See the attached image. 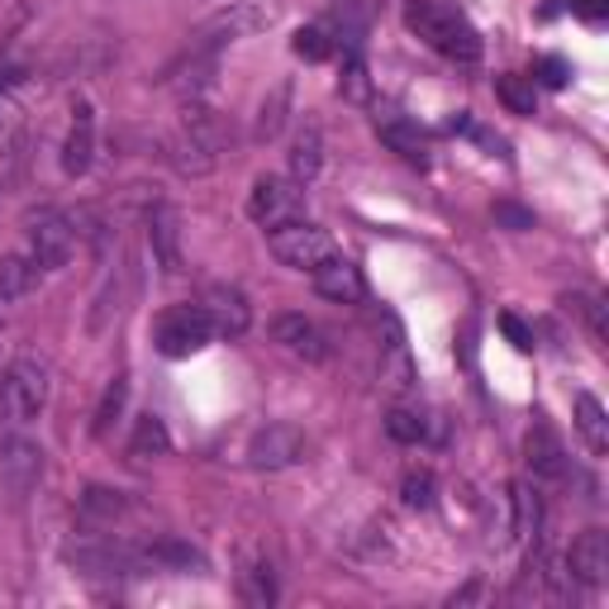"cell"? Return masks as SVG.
I'll use <instances>...</instances> for the list:
<instances>
[{
    "mask_svg": "<svg viewBox=\"0 0 609 609\" xmlns=\"http://www.w3.org/2000/svg\"><path fill=\"white\" fill-rule=\"evenodd\" d=\"M405 24H410L433 53L453 57V63H476V57H481L476 24L457 5H447V0H414V5L405 10Z\"/></svg>",
    "mask_w": 609,
    "mask_h": 609,
    "instance_id": "cell-1",
    "label": "cell"
},
{
    "mask_svg": "<svg viewBox=\"0 0 609 609\" xmlns=\"http://www.w3.org/2000/svg\"><path fill=\"white\" fill-rule=\"evenodd\" d=\"M220 148H224V129H220V114L206 110L200 100L181 110V124L171 129L167 139V157L181 177H206L220 163Z\"/></svg>",
    "mask_w": 609,
    "mask_h": 609,
    "instance_id": "cell-2",
    "label": "cell"
},
{
    "mask_svg": "<svg viewBox=\"0 0 609 609\" xmlns=\"http://www.w3.org/2000/svg\"><path fill=\"white\" fill-rule=\"evenodd\" d=\"M281 5L277 0H229L224 10H214L206 24L196 29L191 38V57H210L214 48H224V43H239L248 34H263V29L277 24Z\"/></svg>",
    "mask_w": 609,
    "mask_h": 609,
    "instance_id": "cell-3",
    "label": "cell"
},
{
    "mask_svg": "<svg viewBox=\"0 0 609 609\" xmlns=\"http://www.w3.org/2000/svg\"><path fill=\"white\" fill-rule=\"evenodd\" d=\"M77 239H81L77 220L63 214V210H53V206H43L24 220V243H29L24 257L38 272H63L71 257H77Z\"/></svg>",
    "mask_w": 609,
    "mask_h": 609,
    "instance_id": "cell-4",
    "label": "cell"
},
{
    "mask_svg": "<svg viewBox=\"0 0 609 609\" xmlns=\"http://www.w3.org/2000/svg\"><path fill=\"white\" fill-rule=\"evenodd\" d=\"M48 396H53V381L38 357L10 362L5 376H0V414H5L10 424H34V419L48 410Z\"/></svg>",
    "mask_w": 609,
    "mask_h": 609,
    "instance_id": "cell-5",
    "label": "cell"
},
{
    "mask_svg": "<svg viewBox=\"0 0 609 609\" xmlns=\"http://www.w3.org/2000/svg\"><path fill=\"white\" fill-rule=\"evenodd\" d=\"M267 248L272 257H277L281 267H296V272H314V267H324L333 253V239H329V229H319L310 220H291V224H277V229H267Z\"/></svg>",
    "mask_w": 609,
    "mask_h": 609,
    "instance_id": "cell-6",
    "label": "cell"
},
{
    "mask_svg": "<svg viewBox=\"0 0 609 609\" xmlns=\"http://www.w3.org/2000/svg\"><path fill=\"white\" fill-rule=\"evenodd\" d=\"M153 343H157V353H163V357L181 362V357H196L200 347H210L214 329H210V319H206L200 304H171V310L157 314Z\"/></svg>",
    "mask_w": 609,
    "mask_h": 609,
    "instance_id": "cell-7",
    "label": "cell"
},
{
    "mask_svg": "<svg viewBox=\"0 0 609 609\" xmlns=\"http://www.w3.org/2000/svg\"><path fill=\"white\" fill-rule=\"evenodd\" d=\"M248 214H253V224H263V229L304 220V186L291 177H257L253 196H248Z\"/></svg>",
    "mask_w": 609,
    "mask_h": 609,
    "instance_id": "cell-8",
    "label": "cell"
},
{
    "mask_svg": "<svg viewBox=\"0 0 609 609\" xmlns=\"http://www.w3.org/2000/svg\"><path fill=\"white\" fill-rule=\"evenodd\" d=\"M304 433L296 424H267L253 433L248 443V467L257 472H281V467H296V462L304 457Z\"/></svg>",
    "mask_w": 609,
    "mask_h": 609,
    "instance_id": "cell-9",
    "label": "cell"
},
{
    "mask_svg": "<svg viewBox=\"0 0 609 609\" xmlns=\"http://www.w3.org/2000/svg\"><path fill=\"white\" fill-rule=\"evenodd\" d=\"M200 310H206L214 339H243L253 324V304L239 286H210V291L200 296Z\"/></svg>",
    "mask_w": 609,
    "mask_h": 609,
    "instance_id": "cell-10",
    "label": "cell"
},
{
    "mask_svg": "<svg viewBox=\"0 0 609 609\" xmlns=\"http://www.w3.org/2000/svg\"><path fill=\"white\" fill-rule=\"evenodd\" d=\"M272 339H277L281 353H291L296 362H310V367L329 362V333L304 314H277L272 319Z\"/></svg>",
    "mask_w": 609,
    "mask_h": 609,
    "instance_id": "cell-11",
    "label": "cell"
},
{
    "mask_svg": "<svg viewBox=\"0 0 609 609\" xmlns=\"http://www.w3.org/2000/svg\"><path fill=\"white\" fill-rule=\"evenodd\" d=\"M91 157H96V110H91V100H77V106H71L67 139H63V171L67 177H86Z\"/></svg>",
    "mask_w": 609,
    "mask_h": 609,
    "instance_id": "cell-12",
    "label": "cell"
},
{
    "mask_svg": "<svg viewBox=\"0 0 609 609\" xmlns=\"http://www.w3.org/2000/svg\"><path fill=\"white\" fill-rule=\"evenodd\" d=\"M148 248L153 263L167 272V277H181V214L171 206H153L148 210Z\"/></svg>",
    "mask_w": 609,
    "mask_h": 609,
    "instance_id": "cell-13",
    "label": "cell"
},
{
    "mask_svg": "<svg viewBox=\"0 0 609 609\" xmlns=\"http://www.w3.org/2000/svg\"><path fill=\"white\" fill-rule=\"evenodd\" d=\"M524 462L539 481H567V447L547 424H533L524 433Z\"/></svg>",
    "mask_w": 609,
    "mask_h": 609,
    "instance_id": "cell-14",
    "label": "cell"
},
{
    "mask_svg": "<svg viewBox=\"0 0 609 609\" xmlns=\"http://www.w3.org/2000/svg\"><path fill=\"white\" fill-rule=\"evenodd\" d=\"M567 576H572V582H582V586H605V576H609V539H605V529H586L582 539L572 543Z\"/></svg>",
    "mask_w": 609,
    "mask_h": 609,
    "instance_id": "cell-15",
    "label": "cell"
},
{
    "mask_svg": "<svg viewBox=\"0 0 609 609\" xmlns=\"http://www.w3.org/2000/svg\"><path fill=\"white\" fill-rule=\"evenodd\" d=\"M43 476V447L29 443V439H10L0 447V481H5L14 496H24V490H34Z\"/></svg>",
    "mask_w": 609,
    "mask_h": 609,
    "instance_id": "cell-16",
    "label": "cell"
},
{
    "mask_svg": "<svg viewBox=\"0 0 609 609\" xmlns=\"http://www.w3.org/2000/svg\"><path fill=\"white\" fill-rule=\"evenodd\" d=\"M310 277H314V291L324 296V300H333V304H362V296H367L362 272L347 263V257H339V253H333L324 267H314Z\"/></svg>",
    "mask_w": 609,
    "mask_h": 609,
    "instance_id": "cell-17",
    "label": "cell"
},
{
    "mask_svg": "<svg viewBox=\"0 0 609 609\" xmlns=\"http://www.w3.org/2000/svg\"><path fill=\"white\" fill-rule=\"evenodd\" d=\"M139 567L143 572H206V557L181 539H153L139 547Z\"/></svg>",
    "mask_w": 609,
    "mask_h": 609,
    "instance_id": "cell-18",
    "label": "cell"
},
{
    "mask_svg": "<svg viewBox=\"0 0 609 609\" xmlns=\"http://www.w3.org/2000/svg\"><path fill=\"white\" fill-rule=\"evenodd\" d=\"M376 139L386 143L390 153H400L405 163H429V143L419 134V124H410L405 114H376Z\"/></svg>",
    "mask_w": 609,
    "mask_h": 609,
    "instance_id": "cell-19",
    "label": "cell"
},
{
    "mask_svg": "<svg viewBox=\"0 0 609 609\" xmlns=\"http://www.w3.org/2000/svg\"><path fill=\"white\" fill-rule=\"evenodd\" d=\"M34 286H38V267L29 263V257H20V253L0 257V324H5V314L34 291Z\"/></svg>",
    "mask_w": 609,
    "mask_h": 609,
    "instance_id": "cell-20",
    "label": "cell"
},
{
    "mask_svg": "<svg viewBox=\"0 0 609 609\" xmlns=\"http://www.w3.org/2000/svg\"><path fill=\"white\" fill-rule=\"evenodd\" d=\"M381 386L390 396H410L414 390V362H410V347H405L396 319H390V343H386V357H381Z\"/></svg>",
    "mask_w": 609,
    "mask_h": 609,
    "instance_id": "cell-21",
    "label": "cell"
},
{
    "mask_svg": "<svg viewBox=\"0 0 609 609\" xmlns=\"http://www.w3.org/2000/svg\"><path fill=\"white\" fill-rule=\"evenodd\" d=\"M239 596L257 605V609H267V605H277V576H272V562L267 557H248L243 562V572H239Z\"/></svg>",
    "mask_w": 609,
    "mask_h": 609,
    "instance_id": "cell-22",
    "label": "cell"
},
{
    "mask_svg": "<svg viewBox=\"0 0 609 609\" xmlns=\"http://www.w3.org/2000/svg\"><path fill=\"white\" fill-rule=\"evenodd\" d=\"M319 167H324V139H319L314 124H304L296 134V143H291V181L310 186L319 177Z\"/></svg>",
    "mask_w": 609,
    "mask_h": 609,
    "instance_id": "cell-23",
    "label": "cell"
},
{
    "mask_svg": "<svg viewBox=\"0 0 609 609\" xmlns=\"http://www.w3.org/2000/svg\"><path fill=\"white\" fill-rule=\"evenodd\" d=\"M576 433H582L596 457L609 453V414L596 396H576Z\"/></svg>",
    "mask_w": 609,
    "mask_h": 609,
    "instance_id": "cell-24",
    "label": "cell"
},
{
    "mask_svg": "<svg viewBox=\"0 0 609 609\" xmlns=\"http://www.w3.org/2000/svg\"><path fill=\"white\" fill-rule=\"evenodd\" d=\"M171 453V433L167 424L157 414H143L139 424H134V439H129V457H139V462H157V457H167Z\"/></svg>",
    "mask_w": 609,
    "mask_h": 609,
    "instance_id": "cell-25",
    "label": "cell"
},
{
    "mask_svg": "<svg viewBox=\"0 0 609 609\" xmlns=\"http://www.w3.org/2000/svg\"><path fill=\"white\" fill-rule=\"evenodd\" d=\"M496 96H500V106L510 114H533V110H539L533 77H514V71H505V77H496Z\"/></svg>",
    "mask_w": 609,
    "mask_h": 609,
    "instance_id": "cell-26",
    "label": "cell"
},
{
    "mask_svg": "<svg viewBox=\"0 0 609 609\" xmlns=\"http://www.w3.org/2000/svg\"><path fill=\"white\" fill-rule=\"evenodd\" d=\"M339 91H343V100H353V106H367V96H372L367 63H362V53H357V48H347V53H343V77H339Z\"/></svg>",
    "mask_w": 609,
    "mask_h": 609,
    "instance_id": "cell-27",
    "label": "cell"
},
{
    "mask_svg": "<svg viewBox=\"0 0 609 609\" xmlns=\"http://www.w3.org/2000/svg\"><path fill=\"white\" fill-rule=\"evenodd\" d=\"M386 433H390L396 443L414 447V443H424V439H429V419L419 414V410H405V405H396V410L386 414Z\"/></svg>",
    "mask_w": 609,
    "mask_h": 609,
    "instance_id": "cell-28",
    "label": "cell"
},
{
    "mask_svg": "<svg viewBox=\"0 0 609 609\" xmlns=\"http://www.w3.org/2000/svg\"><path fill=\"white\" fill-rule=\"evenodd\" d=\"M124 400H129V381L124 376H114V381L106 386V396H100V405H96V439H106V433L114 429V419L124 414Z\"/></svg>",
    "mask_w": 609,
    "mask_h": 609,
    "instance_id": "cell-29",
    "label": "cell"
},
{
    "mask_svg": "<svg viewBox=\"0 0 609 609\" xmlns=\"http://www.w3.org/2000/svg\"><path fill=\"white\" fill-rule=\"evenodd\" d=\"M291 48H296V57H304V63H324V57H333V38H329L324 24H304V29H296Z\"/></svg>",
    "mask_w": 609,
    "mask_h": 609,
    "instance_id": "cell-30",
    "label": "cell"
},
{
    "mask_svg": "<svg viewBox=\"0 0 609 609\" xmlns=\"http://www.w3.org/2000/svg\"><path fill=\"white\" fill-rule=\"evenodd\" d=\"M562 304H567V310H572V314H582V319H586V329H590V339H596L600 347L609 343V324H605V304H600L596 296H586V291H576V296H567V300H562Z\"/></svg>",
    "mask_w": 609,
    "mask_h": 609,
    "instance_id": "cell-31",
    "label": "cell"
},
{
    "mask_svg": "<svg viewBox=\"0 0 609 609\" xmlns=\"http://www.w3.org/2000/svg\"><path fill=\"white\" fill-rule=\"evenodd\" d=\"M286 110H291V86H277L272 100L263 106V114H257V139H277L286 124Z\"/></svg>",
    "mask_w": 609,
    "mask_h": 609,
    "instance_id": "cell-32",
    "label": "cell"
},
{
    "mask_svg": "<svg viewBox=\"0 0 609 609\" xmlns=\"http://www.w3.org/2000/svg\"><path fill=\"white\" fill-rule=\"evenodd\" d=\"M433 490H439V481H433V472H405V481H400V496H405V505H410V510H429L433 500Z\"/></svg>",
    "mask_w": 609,
    "mask_h": 609,
    "instance_id": "cell-33",
    "label": "cell"
},
{
    "mask_svg": "<svg viewBox=\"0 0 609 609\" xmlns=\"http://www.w3.org/2000/svg\"><path fill=\"white\" fill-rule=\"evenodd\" d=\"M86 510H91V514H106V519H114V514H124L129 505L120 500V490H100V486H91V490H86Z\"/></svg>",
    "mask_w": 609,
    "mask_h": 609,
    "instance_id": "cell-34",
    "label": "cell"
},
{
    "mask_svg": "<svg viewBox=\"0 0 609 609\" xmlns=\"http://www.w3.org/2000/svg\"><path fill=\"white\" fill-rule=\"evenodd\" d=\"M567 77H572V67H567V57H539V81L543 86H567Z\"/></svg>",
    "mask_w": 609,
    "mask_h": 609,
    "instance_id": "cell-35",
    "label": "cell"
},
{
    "mask_svg": "<svg viewBox=\"0 0 609 609\" xmlns=\"http://www.w3.org/2000/svg\"><path fill=\"white\" fill-rule=\"evenodd\" d=\"M500 329H505V339H510V343L519 347V353H529V347H533V333H529L524 324H519L514 314H500Z\"/></svg>",
    "mask_w": 609,
    "mask_h": 609,
    "instance_id": "cell-36",
    "label": "cell"
},
{
    "mask_svg": "<svg viewBox=\"0 0 609 609\" xmlns=\"http://www.w3.org/2000/svg\"><path fill=\"white\" fill-rule=\"evenodd\" d=\"M496 220L510 224V229H533V214L519 210V206H496Z\"/></svg>",
    "mask_w": 609,
    "mask_h": 609,
    "instance_id": "cell-37",
    "label": "cell"
},
{
    "mask_svg": "<svg viewBox=\"0 0 609 609\" xmlns=\"http://www.w3.org/2000/svg\"><path fill=\"white\" fill-rule=\"evenodd\" d=\"M576 14H582V20H590V24H600L605 14H609V0H576L572 5Z\"/></svg>",
    "mask_w": 609,
    "mask_h": 609,
    "instance_id": "cell-38",
    "label": "cell"
}]
</instances>
